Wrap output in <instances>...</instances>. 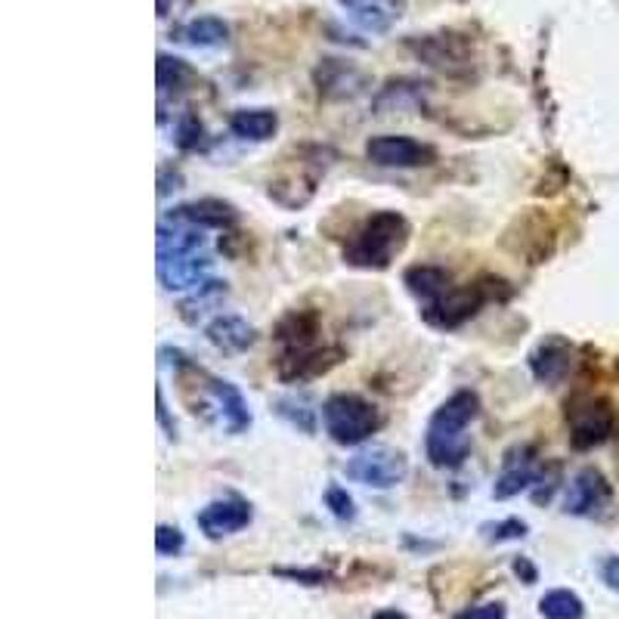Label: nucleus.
I'll return each mask as SVG.
<instances>
[{"mask_svg":"<svg viewBox=\"0 0 619 619\" xmlns=\"http://www.w3.org/2000/svg\"><path fill=\"white\" fill-rule=\"evenodd\" d=\"M366 155H369V162L381 167H418L433 162L431 146L418 143L413 137H393V134L371 137L366 143Z\"/></svg>","mask_w":619,"mask_h":619,"instance_id":"nucleus-7","label":"nucleus"},{"mask_svg":"<svg viewBox=\"0 0 619 619\" xmlns=\"http://www.w3.org/2000/svg\"><path fill=\"white\" fill-rule=\"evenodd\" d=\"M409 242V224L396 211H378L366 220V227L353 236V242L344 248V261L351 267L384 269Z\"/></svg>","mask_w":619,"mask_h":619,"instance_id":"nucleus-2","label":"nucleus"},{"mask_svg":"<svg viewBox=\"0 0 619 619\" xmlns=\"http://www.w3.org/2000/svg\"><path fill=\"white\" fill-rule=\"evenodd\" d=\"M167 7H170V0H159V16H165Z\"/></svg>","mask_w":619,"mask_h":619,"instance_id":"nucleus-29","label":"nucleus"},{"mask_svg":"<svg viewBox=\"0 0 619 619\" xmlns=\"http://www.w3.org/2000/svg\"><path fill=\"white\" fill-rule=\"evenodd\" d=\"M406 475H409L406 455L391 446H375V450L353 455L348 462V477L375 490H391L396 483H403Z\"/></svg>","mask_w":619,"mask_h":619,"instance_id":"nucleus-4","label":"nucleus"},{"mask_svg":"<svg viewBox=\"0 0 619 619\" xmlns=\"http://www.w3.org/2000/svg\"><path fill=\"white\" fill-rule=\"evenodd\" d=\"M567 425H570V440L577 450H589V446H598L604 443L610 433H614V409L595 400V396H577L567 403Z\"/></svg>","mask_w":619,"mask_h":619,"instance_id":"nucleus-5","label":"nucleus"},{"mask_svg":"<svg viewBox=\"0 0 619 619\" xmlns=\"http://www.w3.org/2000/svg\"><path fill=\"white\" fill-rule=\"evenodd\" d=\"M207 236L205 227L189 224L184 217L170 214L159 227V261H170V257H186V254H199L205 248Z\"/></svg>","mask_w":619,"mask_h":619,"instance_id":"nucleus-9","label":"nucleus"},{"mask_svg":"<svg viewBox=\"0 0 619 619\" xmlns=\"http://www.w3.org/2000/svg\"><path fill=\"white\" fill-rule=\"evenodd\" d=\"M344 10H351L353 22L371 35L391 31V25L406 10V0H338Z\"/></svg>","mask_w":619,"mask_h":619,"instance_id":"nucleus-13","label":"nucleus"},{"mask_svg":"<svg viewBox=\"0 0 619 619\" xmlns=\"http://www.w3.org/2000/svg\"><path fill=\"white\" fill-rule=\"evenodd\" d=\"M406 286L413 294H418L425 304L433 301V298H440L443 291L453 286V279H450V273L440 267H413L406 273Z\"/></svg>","mask_w":619,"mask_h":619,"instance_id":"nucleus-20","label":"nucleus"},{"mask_svg":"<svg viewBox=\"0 0 619 619\" xmlns=\"http://www.w3.org/2000/svg\"><path fill=\"white\" fill-rule=\"evenodd\" d=\"M214 267V261L207 254H186V257H170L159 261V279L167 291L202 289L207 282V273Z\"/></svg>","mask_w":619,"mask_h":619,"instance_id":"nucleus-11","label":"nucleus"},{"mask_svg":"<svg viewBox=\"0 0 619 619\" xmlns=\"http://www.w3.org/2000/svg\"><path fill=\"white\" fill-rule=\"evenodd\" d=\"M180 38L192 47H220L229 38V25L217 16H199V20L186 22Z\"/></svg>","mask_w":619,"mask_h":619,"instance_id":"nucleus-19","label":"nucleus"},{"mask_svg":"<svg viewBox=\"0 0 619 619\" xmlns=\"http://www.w3.org/2000/svg\"><path fill=\"white\" fill-rule=\"evenodd\" d=\"M229 127H232V134L242 137V140L264 143V140H269V137L276 134L279 118H276V112H269V109H239V112L229 118Z\"/></svg>","mask_w":619,"mask_h":619,"instance_id":"nucleus-17","label":"nucleus"},{"mask_svg":"<svg viewBox=\"0 0 619 619\" xmlns=\"http://www.w3.org/2000/svg\"><path fill=\"white\" fill-rule=\"evenodd\" d=\"M177 217H184L189 224H199V227H229L236 220L232 207L224 205V202H214V199H205V202H192V205H180L177 211H170Z\"/></svg>","mask_w":619,"mask_h":619,"instance_id":"nucleus-18","label":"nucleus"},{"mask_svg":"<svg viewBox=\"0 0 619 619\" xmlns=\"http://www.w3.org/2000/svg\"><path fill=\"white\" fill-rule=\"evenodd\" d=\"M186 78H192V68H189L184 60H177V56H167V53H162V56H159V87H162V90L180 87Z\"/></svg>","mask_w":619,"mask_h":619,"instance_id":"nucleus-22","label":"nucleus"},{"mask_svg":"<svg viewBox=\"0 0 619 619\" xmlns=\"http://www.w3.org/2000/svg\"><path fill=\"white\" fill-rule=\"evenodd\" d=\"M483 301H487V294L483 289H450L443 291L440 298H433L425 304L421 310V316H425V323H431L433 329H455V326H462L465 319H471L477 310L483 307Z\"/></svg>","mask_w":619,"mask_h":619,"instance_id":"nucleus-6","label":"nucleus"},{"mask_svg":"<svg viewBox=\"0 0 619 619\" xmlns=\"http://www.w3.org/2000/svg\"><path fill=\"white\" fill-rule=\"evenodd\" d=\"M610 502V487L601 471L595 468H585L573 477L570 490H567V498H564V511L567 515L579 517H592L604 511V505Z\"/></svg>","mask_w":619,"mask_h":619,"instance_id":"nucleus-8","label":"nucleus"},{"mask_svg":"<svg viewBox=\"0 0 619 619\" xmlns=\"http://www.w3.org/2000/svg\"><path fill=\"white\" fill-rule=\"evenodd\" d=\"M539 614L545 619H582L585 617V604L577 592L570 589H555L545 598L539 601Z\"/></svg>","mask_w":619,"mask_h":619,"instance_id":"nucleus-21","label":"nucleus"},{"mask_svg":"<svg viewBox=\"0 0 619 619\" xmlns=\"http://www.w3.org/2000/svg\"><path fill=\"white\" fill-rule=\"evenodd\" d=\"M604 579L610 582V589H619V557H610L604 564Z\"/></svg>","mask_w":619,"mask_h":619,"instance_id":"nucleus-27","label":"nucleus"},{"mask_svg":"<svg viewBox=\"0 0 619 619\" xmlns=\"http://www.w3.org/2000/svg\"><path fill=\"white\" fill-rule=\"evenodd\" d=\"M530 366H533V375H536L539 381H545V384H557V381H564L567 378V371L573 366V359H570V348L564 344V341H545V344H539V351L530 356Z\"/></svg>","mask_w":619,"mask_h":619,"instance_id":"nucleus-14","label":"nucleus"},{"mask_svg":"<svg viewBox=\"0 0 619 619\" xmlns=\"http://www.w3.org/2000/svg\"><path fill=\"white\" fill-rule=\"evenodd\" d=\"M480 413V400L471 391L453 393L428 425V437H425V450L428 458L437 468H458L468 453H471V437L468 428Z\"/></svg>","mask_w":619,"mask_h":619,"instance_id":"nucleus-1","label":"nucleus"},{"mask_svg":"<svg viewBox=\"0 0 619 619\" xmlns=\"http://www.w3.org/2000/svg\"><path fill=\"white\" fill-rule=\"evenodd\" d=\"M536 477L539 471L533 450H530V446H517V450L505 455V465H502V475L495 480L493 495L495 498H511V495H517L520 490L533 487Z\"/></svg>","mask_w":619,"mask_h":619,"instance_id":"nucleus-12","label":"nucleus"},{"mask_svg":"<svg viewBox=\"0 0 619 619\" xmlns=\"http://www.w3.org/2000/svg\"><path fill=\"white\" fill-rule=\"evenodd\" d=\"M251 523V508L242 498H217L199 515V527L207 539H224L245 530Z\"/></svg>","mask_w":619,"mask_h":619,"instance_id":"nucleus-10","label":"nucleus"},{"mask_svg":"<svg viewBox=\"0 0 619 619\" xmlns=\"http://www.w3.org/2000/svg\"><path fill=\"white\" fill-rule=\"evenodd\" d=\"M207 341L227 353H242L254 344V329L242 316H217L207 326Z\"/></svg>","mask_w":619,"mask_h":619,"instance_id":"nucleus-15","label":"nucleus"},{"mask_svg":"<svg viewBox=\"0 0 619 619\" xmlns=\"http://www.w3.org/2000/svg\"><path fill=\"white\" fill-rule=\"evenodd\" d=\"M326 505L331 508V515L341 517V520H351L356 511H353V498L341 487H331L329 493H326Z\"/></svg>","mask_w":619,"mask_h":619,"instance_id":"nucleus-24","label":"nucleus"},{"mask_svg":"<svg viewBox=\"0 0 619 619\" xmlns=\"http://www.w3.org/2000/svg\"><path fill=\"white\" fill-rule=\"evenodd\" d=\"M155 548H159V555H177V552H184V533H180L177 527L162 523L159 533H155Z\"/></svg>","mask_w":619,"mask_h":619,"instance_id":"nucleus-23","label":"nucleus"},{"mask_svg":"<svg viewBox=\"0 0 619 619\" xmlns=\"http://www.w3.org/2000/svg\"><path fill=\"white\" fill-rule=\"evenodd\" d=\"M458 619H505V604H480V607H471V610H465Z\"/></svg>","mask_w":619,"mask_h":619,"instance_id":"nucleus-26","label":"nucleus"},{"mask_svg":"<svg viewBox=\"0 0 619 619\" xmlns=\"http://www.w3.org/2000/svg\"><path fill=\"white\" fill-rule=\"evenodd\" d=\"M495 533H490V539L495 542H502V539H523L527 536V523L523 520H505V523H498V527H490Z\"/></svg>","mask_w":619,"mask_h":619,"instance_id":"nucleus-25","label":"nucleus"},{"mask_svg":"<svg viewBox=\"0 0 619 619\" xmlns=\"http://www.w3.org/2000/svg\"><path fill=\"white\" fill-rule=\"evenodd\" d=\"M515 570H517V573H523V577L530 579V582H533V579H536V570H533V567H530V564H527V560H517V564H515Z\"/></svg>","mask_w":619,"mask_h":619,"instance_id":"nucleus-28","label":"nucleus"},{"mask_svg":"<svg viewBox=\"0 0 619 619\" xmlns=\"http://www.w3.org/2000/svg\"><path fill=\"white\" fill-rule=\"evenodd\" d=\"M211 393L220 406V415H224V425H227L232 433H242L251 425V413H248V403L242 393L236 391L229 381H220V378H211Z\"/></svg>","mask_w":619,"mask_h":619,"instance_id":"nucleus-16","label":"nucleus"},{"mask_svg":"<svg viewBox=\"0 0 619 619\" xmlns=\"http://www.w3.org/2000/svg\"><path fill=\"white\" fill-rule=\"evenodd\" d=\"M323 421L334 443L356 446L381 428V413H378V406H371L369 400H363L356 393H334L323 406Z\"/></svg>","mask_w":619,"mask_h":619,"instance_id":"nucleus-3","label":"nucleus"}]
</instances>
